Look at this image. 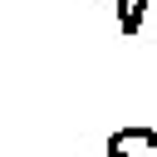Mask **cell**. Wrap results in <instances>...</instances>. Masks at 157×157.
Masks as SVG:
<instances>
[{
    "mask_svg": "<svg viewBox=\"0 0 157 157\" xmlns=\"http://www.w3.org/2000/svg\"><path fill=\"white\" fill-rule=\"evenodd\" d=\"M108 157H157V132L152 128H123L108 137Z\"/></svg>",
    "mask_w": 157,
    "mask_h": 157,
    "instance_id": "1",
    "label": "cell"
}]
</instances>
